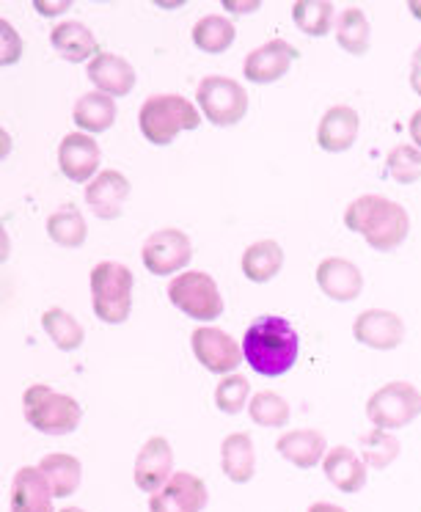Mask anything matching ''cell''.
Returning a JSON list of instances; mask_svg holds the SVG:
<instances>
[{
    "instance_id": "obj_4",
    "label": "cell",
    "mask_w": 421,
    "mask_h": 512,
    "mask_svg": "<svg viewBox=\"0 0 421 512\" xmlns=\"http://www.w3.org/2000/svg\"><path fill=\"white\" fill-rule=\"evenodd\" d=\"M91 306L105 325H122L133 314V270L116 259H102L91 270Z\"/></svg>"
},
{
    "instance_id": "obj_3",
    "label": "cell",
    "mask_w": 421,
    "mask_h": 512,
    "mask_svg": "<svg viewBox=\"0 0 421 512\" xmlns=\"http://www.w3.org/2000/svg\"><path fill=\"white\" fill-rule=\"evenodd\" d=\"M201 111L196 102L182 94H152L138 111V130L152 146H168L182 133L201 127Z\"/></svg>"
},
{
    "instance_id": "obj_43",
    "label": "cell",
    "mask_w": 421,
    "mask_h": 512,
    "mask_svg": "<svg viewBox=\"0 0 421 512\" xmlns=\"http://www.w3.org/2000/svg\"><path fill=\"white\" fill-rule=\"evenodd\" d=\"M0 155H3V160L12 155V135H9L6 127L0 130Z\"/></svg>"
},
{
    "instance_id": "obj_34",
    "label": "cell",
    "mask_w": 421,
    "mask_h": 512,
    "mask_svg": "<svg viewBox=\"0 0 421 512\" xmlns=\"http://www.w3.org/2000/svg\"><path fill=\"white\" fill-rule=\"evenodd\" d=\"M399 452H402V444L394 433L388 430H377L372 427L369 433L361 438V457L369 468H377V471H386L391 463H397Z\"/></svg>"
},
{
    "instance_id": "obj_32",
    "label": "cell",
    "mask_w": 421,
    "mask_h": 512,
    "mask_svg": "<svg viewBox=\"0 0 421 512\" xmlns=\"http://www.w3.org/2000/svg\"><path fill=\"white\" fill-rule=\"evenodd\" d=\"M248 416L251 422L259 424V427H267V430H281L287 427L289 419H292V405L287 402V397H281L278 391L262 389L256 391L251 402H248Z\"/></svg>"
},
{
    "instance_id": "obj_46",
    "label": "cell",
    "mask_w": 421,
    "mask_h": 512,
    "mask_svg": "<svg viewBox=\"0 0 421 512\" xmlns=\"http://www.w3.org/2000/svg\"><path fill=\"white\" fill-rule=\"evenodd\" d=\"M9 256V234H6V229H3V259Z\"/></svg>"
},
{
    "instance_id": "obj_24",
    "label": "cell",
    "mask_w": 421,
    "mask_h": 512,
    "mask_svg": "<svg viewBox=\"0 0 421 512\" xmlns=\"http://www.w3.org/2000/svg\"><path fill=\"white\" fill-rule=\"evenodd\" d=\"M284 268V248L273 237L256 240L240 256V270L248 281L254 284H267L273 281Z\"/></svg>"
},
{
    "instance_id": "obj_44",
    "label": "cell",
    "mask_w": 421,
    "mask_h": 512,
    "mask_svg": "<svg viewBox=\"0 0 421 512\" xmlns=\"http://www.w3.org/2000/svg\"><path fill=\"white\" fill-rule=\"evenodd\" d=\"M157 9H185V0H155Z\"/></svg>"
},
{
    "instance_id": "obj_27",
    "label": "cell",
    "mask_w": 421,
    "mask_h": 512,
    "mask_svg": "<svg viewBox=\"0 0 421 512\" xmlns=\"http://www.w3.org/2000/svg\"><path fill=\"white\" fill-rule=\"evenodd\" d=\"M190 39L201 53L221 56L237 39V25L229 14H204L190 28Z\"/></svg>"
},
{
    "instance_id": "obj_10",
    "label": "cell",
    "mask_w": 421,
    "mask_h": 512,
    "mask_svg": "<svg viewBox=\"0 0 421 512\" xmlns=\"http://www.w3.org/2000/svg\"><path fill=\"white\" fill-rule=\"evenodd\" d=\"M190 350H193V356L201 367L212 375H221V378L234 375L245 361L243 345L218 325H199L190 334Z\"/></svg>"
},
{
    "instance_id": "obj_47",
    "label": "cell",
    "mask_w": 421,
    "mask_h": 512,
    "mask_svg": "<svg viewBox=\"0 0 421 512\" xmlns=\"http://www.w3.org/2000/svg\"><path fill=\"white\" fill-rule=\"evenodd\" d=\"M58 512H86V510H83V507H61Z\"/></svg>"
},
{
    "instance_id": "obj_29",
    "label": "cell",
    "mask_w": 421,
    "mask_h": 512,
    "mask_svg": "<svg viewBox=\"0 0 421 512\" xmlns=\"http://www.w3.org/2000/svg\"><path fill=\"white\" fill-rule=\"evenodd\" d=\"M42 331L64 353L80 350L83 342H86V331H83L78 317L69 314L67 309H61V306H50V309L42 312Z\"/></svg>"
},
{
    "instance_id": "obj_1",
    "label": "cell",
    "mask_w": 421,
    "mask_h": 512,
    "mask_svg": "<svg viewBox=\"0 0 421 512\" xmlns=\"http://www.w3.org/2000/svg\"><path fill=\"white\" fill-rule=\"evenodd\" d=\"M243 356L262 378H284L298 364L300 336L289 320L267 314L248 325L243 336Z\"/></svg>"
},
{
    "instance_id": "obj_14",
    "label": "cell",
    "mask_w": 421,
    "mask_h": 512,
    "mask_svg": "<svg viewBox=\"0 0 421 512\" xmlns=\"http://www.w3.org/2000/svg\"><path fill=\"white\" fill-rule=\"evenodd\" d=\"M102 149L89 133H67L58 144V168L69 182L89 185L102 171Z\"/></svg>"
},
{
    "instance_id": "obj_11",
    "label": "cell",
    "mask_w": 421,
    "mask_h": 512,
    "mask_svg": "<svg viewBox=\"0 0 421 512\" xmlns=\"http://www.w3.org/2000/svg\"><path fill=\"white\" fill-rule=\"evenodd\" d=\"M207 504V482L190 471H177L163 488L149 496V512H204Z\"/></svg>"
},
{
    "instance_id": "obj_5",
    "label": "cell",
    "mask_w": 421,
    "mask_h": 512,
    "mask_svg": "<svg viewBox=\"0 0 421 512\" xmlns=\"http://www.w3.org/2000/svg\"><path fill=\"white\" fill-rule=\"evenodd\" d=\"M23 416L36 433L69 435L83 422V405L72 394L34 383L23 391Z\"/></svg>"
},
{
    "instance_id": "obj_6",
    "label": "cell",
    "mask_w": 421,
    "mask_h": 512,
    "mask_svg": "<svg viewBox=\"0 0 421 512\" xmlns=\"http://www.w3.org/2000/svg\"><path fill=\"white\" fill-rule=\"evenodd\" d=\"M168 301L174 309L201 325H212L223 314V295L218 281L204 270H185L168 284Z\"/></svg>"
},
{
    "instance_id": "obj_35",
    "label": "cell",
    "mask_w": 421,
    "mask_h": 512,
    "mask_svg": "<svg viewBox=\"0 0 421 512\" xmlns=\"http://www.w3.org/2000/svg\"><path fill=\"white\" fill-rule=\"evenodd\" d=\"M388 177L397 185H416L421 179V149L413 144H397L386 155Z\"/></svg>"
},
{
    "instance_id": "obj_36",
    "label": "cell",
    "mask_w": 421,
    "mask_h": 512,
    "mask_svg": "<svg viewBox=\"0 0 421 512\" xmlns=\"http://www.w3.org/2000/svg\"><path fill=\"white\" fill-rule=\"evenodd\" d=\"M251 402V383L245 375L234 372V375H226V378L218 380L215 386V408L226 416H237L243 413Z\"/></svg>"
},
{
    "instance_id": "obj_17",
    "label": "cell",
    "mask_w": 421,
    "mask_h": 512,
    "mask_svg": "<svg viewBox=\"0 0 421 512\" xmlns=\"http://www.w3.org/2000/svg\"><path fill=\"white\" fill-rule=\"evenodd\" d=\"M314 281L322 295L336 303H350L364 292V273L347 256H325L314 270Z\"/></svg>"
},
{
    "instance_id": "obj_37",
    "label": "cell",
    "mask_w": 421,
    "mask_h": 512,
    "mask_svg": "<svg viewBox=\"0 0 421 512\" xmlns=\"http://www.w3.org/2000/svg\"><path fill=\"white\" fill-rule=\"evenodd\" d=\"M25 53V42L20 31L14 28L12 20L0 17V64L3 67H14L20 64V58Z\"/></svg>"
},
{
    "instance_id": "obj_31",
    "label": "cell",
    "mask_w": 421,
    "mask_h": 512,
    "mask_svg": "<svg viewBox=\"0 0 421 512\" xmlns=\"http://www.w3.org/2000/svg\"><path fill=\"white\" fill-rule=\"evenodd\" d=\"M292 20L306 36L322 39V36L336 31L339 14H336V6L331 0H298L292 6Z\"/></svg>"
},
{
    "instance_id": "obj_21",
    "label": "cell",
    "mask_w": 421,
    "mask_h": 512,
    "mask_svg": "<svg viewBox=\"0 0 421 512\" xmlns=\"http://www.w3.org/2000/svg\"><path fill=\"white\" fill-rule=\"evenodd\" d=\"M50 45L69 64H91L102 53L94 31L80 20H61V23L53 25Z\"/></svg>"
},
{
    "instance_id": "obj_38",
    "label": "cell",
    "mask_w": 421,
    "mask_h": 512,
    "mask_svg": "<svg viewBox=\"0 0 421 512\" xmlns=\"http://www.w3.org/2000/svg\"><path fill=\"white\" fill-rule=\"evenodd\" d=\"M34 9L36 14L53 20V17H64L72 9V0H34Z\"/></svg>"
},
{
    "instance_id": "obj_8",
    "label": "cell",
    "mask_w": 421,
    "mask_h": 512,
    "mask_svg": "<svg viewBox=\"0 0 421 512\" xmlns=\"http://www.w3.org/2000/svg\"><path fill=\"white\" fill-rule=\"evenodd\" d=\"M421 416V391L408 380H388L366 400V419L377 430H402Z\"/></svg>"
},
{
    "instance_id": "obj_22",
    "label": "cell",
    "mask_w": 421,
    "mask_h": 512,
    "mask_svg": "<svg viewBox=\"0 0 421 512\" xmlns=\"http://www.w3.org/2000/svg\"><path fill=\"white\" fill-rule=\"evenodd\" d=\"M328 441L320 430L314 427H298V430H287V433L278 435L276 452L287 463H292L300 471H309L314 466H322V460L328 455Z\"/></svg>"
},
{
    "instance_id": "obj_9",
    "label": "cell",
    "mask_w": 421,
    "mask_h": 512,
    "mask_svg": "<svg viewBox=\"0 0 421 512\" xmlns=\"http://www.w3.org/2000/svg\"><path fill=\"white\" fill-rule=\"evenodd\" d=\"M193 259V240L177 226H163L144 240L141 262L152 276H179Z\"/></svg>"
},
{
    "instance_id": "obj_23",
    "label": "cell",
    "mask_w": 421,
    "mask_h": 512,
    "mask_svg": "<svg viewBox=\"0 0 421 512\" xmlns=\"http://www.w3.org/2000/svg\"><path fill=\"white\" fill-rule=\"evenodd\" d=\"M322 471L333 488L342 493H361L366 477H369V466L364 463V457L344 444L328 449V455L322 460Z\"/></svg>"
},
{
    "instance_id": "obj_28",
    "label": "cell",
    "mask_w": 421,
    "mask_h": 512,
    "mask_svg": "<svg viewBox=\"0 0 421 512\" xmlns=\"http://www.w3.org/2000/svg\"><path fill=\"white\" fill-rule=\"evenodd\" d=\"M39 468L45 471V477L53 485L56 499H69L75 496L83 482V463L69 452H50L39 460Z\"/></svg>"
},
{
    "instance_id": "obj_39",
    "label": "cell",
    "mask_w": 421,
    "mask_h": 512,
    "mask_svg": "<svg viewBox=\"0 0 421 512\" xmlns=\"http://www.w3.org/2000/svg\"><path fill=\"white\" fill-rule=\"evenodd\" d=\"M262 9V0H223V12L229 17H243V14H256Z\"/></svg>"
},
{
    "instance_id": "obj_13",
    "label": "cell",
    "mask_w": 421,
    "mask_h": 512,
    "mask_svg": "<svg viewBox=\"0 0 421 512\" xmlns=\"http://www.w3.org/2000/svg\"><path fill=\"white\" fill-rule=\"evenodd\" d=\"M300 58V50L295 45H289L287 39H267L265 45L254 47L243 61V75L248 83H276L287 75L292 64Z\"/></svg>"
},
{
    "instance_id": "obj_41",
    "label": "cell",
    "mask_w": 421,
    "mask_h": 512,
    "mask_svg": "<svg viewBox=\"0 0 421 512\" xmlns=\"http://www.w3.org/2000/svg\"><path fill=\"white\" fill-rule=\"evenodd\" d=\"M408 133H410V141H413V146H416V149H421V108L419 111H413V116H410Z\"/></svg>"
},
{
    "instance_id": "obj_12",
    "label": "cell",
    "mask_w": 421,
    "mask_h": 512,
    "mask_svg": "<svg viewBox=\"0 0 421 512\" xmlns=\"http://www.w3.org/2000/svg\"><path fill=\"white\" fill-rule=\"evenodd\" d=\"M174 474H177V471H174V446H171V441H168L166 435H152V438H146L144 446H141L138 455H135V488L144 490V493L152 496V493H157V490L163 488Z\"/></svg>"
},
{
    "instance_id": "obj_15",
    "label": "cell",
    "mask_w": 421,
    "mask_h": 512,
    "mask_svg": "<svg viewBox=\"0 0 421 512\" xmlns=\"http://www.w3.org/2000/svg\"><path fill=\"white\" fill-rule=\"evenodd\" d=\"M353 339L369 350H397L405 342V320L391 309H366L353 320Z\"/></svg>"
},
{
    "instance_id": "obj_18",
    "label": "cell",
    "mask_w": 421,
    "mask_h": 512,
    "mask_svg": "<svg viewBox=\"0 0 421 512\" xmlns=\"http://www.w3.org/2000/svg\"><path fill=\"white\" fill-rule=\"evenodd\" d=\"M9 512H56V493L42 468H17L12 479Z\"/></svg>"
},
{
    "instance_id": "obj_45",
    "label": "cell",
    "mask_w": 421,
    "mask_h": 512,
    "mask_svg": "<svg viewBox=\"0 0 421 512\" xmlns=\"http://www.w3.org/2000/svg\"><path fill=\"white\" fill-rule=\"evenodd\" d=\"M408 12L421 23V0H408Z\"/></svg>"
},
{
    "instance_id": "obj_26",
    "label": "cell",
    "mask_w": 421,
    "mask_h": 512,
    "mask_svg": "<svg viewBox=\"0 0 421 512\" xmlns=\"http://www.w3.org/2000/svg\"><path fill=\"white\" fill-rule=\"evenodd\" d=\"M221 468L234 485H248L256 474L254 438L248 433H229L221 441Z\"/></svg>"
},
{
    "instance_id": "obj_20",
    "label": "cell",
    "mask_w": 421,
    "mask_h": 512,
    "mask_svg": "<svg viewBox=\"0 0 421 512\" xmlns=\"http://www.w3.org/2000/svg\"><path fill=\"white\" fill-rule=\"evenodd\" d=\"M86 78L94 83V89L108 94L113 100L119 97H127L130 91L135 89V67L119 53H111V50H102L100 56L91 61L86 67Z\"/></svg>"
},
{
    "instance_id": "obj_7",
    "label": "cell",
    "mask_w": 421,
    "mask_h": 512,
    "mask_svg": "<svg viewBox=\"0 0 421 512\" xmlns=\"http://www.w3.org/2000/svg\"><path fill=\"white\" fill-rule=\"evenodd\" d=\"M196 105L201 116L215 127H234L248 116V89L229 75H207L196 86Z\"/></svg>"
},
{
    "instance_id": "obj_2",
    "label": "cell",
    "mask_w": 421,
    "mask_h": 512,
    "mask_svg": "<svg viewBox=\"0 0 421 512\" xmlns=\"http://www.w3.org/2000/svg\"><path fill=\"white\" fill-rule=\"evenodd\" d=\"M344 226L353 234H361L369 248L386 254L408 240L410 215L399 201L380 193H364L347 204Z\"/></svg>"
},
{
    "instance_id": "obj_30",
    "label": "cell",
    "mask_w": 421,
    "mask_h": 512,
    "mask_svg": "<svg viewBox=\"0 0 421 512\" xmlns=\"http://www.w3.org/2000/svg\"><path fill=\"white\" fill-rule=\"evenodd\" d=\"M372 39V25L361 6H347L336 20V45L350 56H366Z\"/></svg>"
},
{
    "instance_id": "obj_42",
    "label": "cell",
    "mask_w": 421,
    "mask_h": 512,
    "mask_svg": "<svg viewBox=\"0 0 421 512\" xmlns=\"http://www.w3.org/2000/svg\"><path fill=\"white\" fill-rule=\"evenodd\" d=\"M306 512H347V510L339 507V504H333V501H314Z\"/></svg>"
},
{
    "instance_id": "obj_40",
    "label": "cell",
    "mask_w": 421,
    "mask_h": 512,
    "mask_svg": "<svg viewBox=\"0 0 421 512\" xmlns=\"http://www.w3.org/2000/svg\"><path fill=\"white\" fill-rule=\"evenodd\" d=\"M410 89L416 97H421V45L413 50V58H410Z\"/></svg>"
},
{
    "instance_id": "obj_33",
    "label": "cell",
    "mask_w": 421,
    "mask_h": 512,
    "mask_svg": "<svg viewBox=\"0 0 421 512\" xmlns=\"http://www.w3.org/2000/svg\"><path fill=\"white\" fill-rule=\"evenodd\" d=\"M47 237L61 248H80L89 237V223L83 218V212L72 210H58L53 212L45 223Z\"/></svg>"
},
{
    "instance_id": "obj_25",
    "label": "cell",
    "mask_w": 421,
    "mask_h": 512,
    "mask_svg": "<svg viewBox=\"0 0 421 512\" xmlns=\"http://www.w3.org/2000/svg\"><path fill=\"white\" fill-rule=\"evenodd\" d=\"M116 100L108 97V94H102V91H86V94H80L78 102H75V108H72V119L80 127V133H89V135H100L108 133L113 124H116Z\"/></svg>"
},
{
    "instance_id": "obj_19",
    "label": "cell",
    "mask_w": 421,
    "mask_h": 512,
    "mask_svg": "<svg viewBox=\"0 0 421 512\" xmlns=\"http://www.w3.org/2000/svg\"><path fill=\"white\" fill-rule=\"evenodd\" d=\"M358 133H361V116H358V111H355L353 105L339 102V105H331L320 116L317 144L328 155H342V152H347L358 141Z\"/></svg>"
},
{
    "instance_id": "obj_16",
    "label": "cell",
    "mask_w": 421,
    "mask_h": 512,
    "mask_svg": "<svg viewBox=\"0 0 421 512\" xmlns=\"http://www.w3.org/2000/svg\"><path fill=\"white\" fill-rule=\"evenodd\" d=\"M130 193H133V185H130V179L124 171L119 168H102L97 177L91 179L89 185H86V204H89V210L102 218V221H116V218H122L124 204L130 199Z\"/></svg>"
}]
</instances>
